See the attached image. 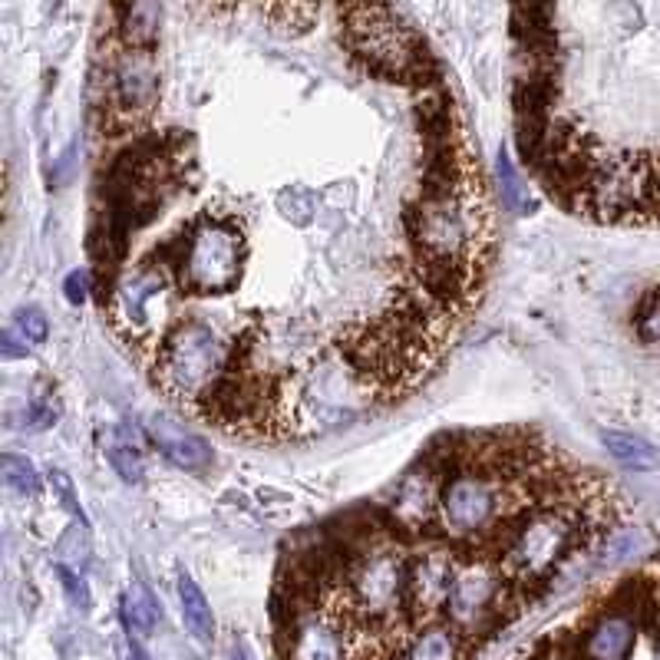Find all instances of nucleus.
<instances>
[{
    "instance_id": "9",
    "label": "nucleus",
    "mask_w": 660,
    "mask_h": 660,
    "mask_svg": "<svg viewBox=\"0 0 660 660\" xmlns=\"http://www.w3.org/2000/svg\"><path fill=\"white\" fill-rule=\"evenodd\" d=\"M469 637L449 621H429L410 631L396 660H462Z\"/></svg>"
},
{
    "instance_id": "15",
    "label": "nucleus",
    "mask_w": 660,
    "mask_h": 660,
    "mask_svg": "<svg viewBox=\"0 0 660 660\" xmlns=\"http://www.w3.org/2000/svg\"><path fill=\"white\" fill-rule=\"evenodd\" d=\"M499 185H502V205L515 215H528L535 212L528 189L522 185V175L515 172V162L509 152H499Z\"/></svg>"
},
{
    "instance_id": "2",
    "label": "nucleus",
    "mask_w": 660,
    "mask_h": 660,
    "mask_svg": "<svg viewBox=\"0 0 660 660\" xmlns=\"http://www.w3.org/2000/svg\"><path fill=\"white\" fill-rule=\"evenodd\" d=\"M340 24H344L347 53L373 76H387L416 90L436 80V63L426 43L410 27H403L387 4L340 0Z\"/></svg>"
},
{
    "instance_id": "3",
    "label": "nucleus",
    "mask_w": 660,
    "mask_h": 660,
    "mask_svg": "<svg viewBox=\"0 0 660 660\" xmlns=\"http://www.w3.org/2000/svg\"><path fill=\"white\" fill-rule=\"evenodd\" d=\"M291 614L281 627L284 660H357V624L321 594L288 598Z\"/></svg>"
},
{
    "instance_id": "7",
    "label": "nucleus",
    "mask_w": 660,
    "mask_h": 660,
    "mask_svg": "<svg viewBox=\"0 0 660 660\" xmlns=\"http://www.w3.org/2000/svg\"><path fill=\"white\" fill-rule=\"evenodd\" d=\"M637 641V621L627 611H608L591 624L581 644L585 660H627Z\"/></svg>"
},
{
    "instance_id": "19",
    "label": "nucleus",
    "mask_w": 660,
    "mask_h": 660,
    "mask_svg": "<svg viewBox=\"0 0 660 660\" xmlns=\"http://www.w3.org/2000/svg\"><path fill=\"white\" fill-rule=\"evenodd\" d=\"M57 578H60V585H63V591H66V598H70V604L76 611H90V588H86V581L76 575V571L70 568V565H57Z\"/></svg>"
},
{
    "instance_id": "4",
    "label": "nucleus",
    "mask_w": 660,
    "mask_h": 660,
    "mask_svg": "<svg viewBox=\"0 0 660 660\" xmlns=\"http://www.w3.org/2000/svg\"><path fill=\"white\" fill-rule=\"evenodd\" d=\"M519 594L522 591L512 585L509 575H505L502 565L492 555L466 558L459 561L443 618L449 624H456L466 637L486 634L499 621L509 618V614H515V598Z\"/></svg>"
},
{
    "instance_id": "12",
    "label": "nucleus",
    "mask_w": 660,
    "mask_h": 660,
    "mask_svg": "<svg viewBox=\"0 0 660 660\" xmlns=\"http://www.w3.org/2000/svg\"><path fill=\"white\" fill-rule=\"evenodd\" d=\"M651 552V538L641 528H611L601 542V565L618 568V565H631V561L644 558Z\"/></svg>"
},
{
    "instance_id": "1",
    "label": "nucleus",
    "mask_w": 660,
    "mask_h": 660,
    "mask_svg": "<svg viewBox=\"0 0 660 660\" xmlns=\"http://www.w3.org/2000/svg\"><path fill=\"white\" fill-rule=\"evenodd\" d=\"M165 274L169 288L185 297H225L238 288L248 264L245 231L231 222H215L212 215H198L192 225L179 228L169 241L142 255Z\"/></svg>"
},
{
    "instance_id": "24",
    "label": "nucleus",
    "mask_w": 660,
    "mask_h": 660,
    "mask_svg": "<svg viewBox=\"0 0 660 660\" xmlns=\"http://www.w3.org/2000/svg\"><path fill=\"white\" fill-rule=\"evenodd\" d=\"M50 423H57V410H53V406L33 403L30 410H27V420H24L27 429H43V426H50Z\"/></svg>"
},
{
    "instance_id": "22",
    "label": "nucleus",
    "mask_w": 660,
    "mask_h": 660,
    "mask_svg": "<svg viewBox=\"0 0 660 660\" xmlns=\"http://www.w3.org/2000/svg\"><path fill=\"white\" fill-rule=\"evenodd\" d=\"M30 340L20 334L17 327H10V330H4V334H0V357L4 360H24L27 354H30Z\"/></svg>"
},
{
    "instance_id": "16",
    "label": "nucleus",
    "mask_w": 660,
    "mask_h": 660,
    "mask_svg": "<svg viewBox=\"0 0 660 660\" xmlns=\"http://www.w3.org/2000/svg\"><path fill=\"white\" fill-rule=\"evenodd\" d=\"M0 476H4V486L17 495H37L40 492L37 466L20 453H4V459H0Z\"/></svg>"
},
{
    "instance_id": "6",
    "label": "nucleus",
    "mask_w": 660,
    "mask_h": 660,
    "mask_svg": "<svg viewBox=\"0 0 660 660\" xmlns=\"http://www.w3.org/2000/svg\"><path fill=\"white\" fill-rule=\"evenodd\" d=\"M146 433L152 439V446H156L175 469L202 472V469L212 466V459H215L212 446H208L202 436L189 433L185 426L172 423L169 416H149Z\"/></svg>"
},
{
    "instance_id": "23",
    "label": "nucleus",
    "mask_w": 660,
    "mask_h": 660,
    "mask_svg": "<svg viewBox=\"0 0 660 660\" xmlns=\"http://www.w3.org/2000/svg\"><path fill=\"white\" fill-rule=\"evenodd\" d=\"M63 294L73 307H80L86 297H90V274L86 271H70L63 281Z\"/></svg>"
},
{
    "instance_id": "5",
    "label": "nucleus",
    "mask_w": 660,
    "mask_h": 660,
    "mask_svg": "<svg viewBox=\"0 0 660 660\" xmlns=\"http://www.w3.org/2000/svg\"><path fill=\"white\" fill-rule=\"evenodd\" d=\"M459 558L453 555V545L429 542L420 545L410 555V621L423 627L429 621H439L446 614L449 588L456 581Z\"/></svg>"
},
{
    "instance_id": "11",
    "label": "nucleus",
    "mask_w": 660,
    "mask_h": 660,
    "mask_svg": "<svg viewBox=\"0 0 660 660\" xmlns=\"http://www.w3.org/2000/svg\"><path fill=\"white\" fill-rule=\"evenodd\" d=\"M179 601H182V621L189 627V634L195 641L208 644L215 637V614H212V604L205 598V591L198 588L189 575L179 578Z\"/></svg>"
},
{
    "instance_id": "21",
    "label": "nucleus",
    "mask_w": 660,
    "mask_h": 660,
    "mask_svg": "<svg viewBox=\"0 0 660 660\" xmlns=\"http://www.w3.org/2000/svg\"><path fill=\"white\" fill-rule=\"evenodd\" d=\"M47 479H50L53 492H57V499L73 512V519L80 522V525H86V515H83V509H80V502H76V489H73L70 476H66V472H60V469H50Z\"/></svg>"
},
{
    "instance_id": "17",
    "label": "nucleus",
    "mask_w": 660,
    "mask_h": 660,
    "mask_svg": "<svg viewBox=\"0 0 660 660\" xmlns=\"http://www.w3.org/2000/svg\"><path fill=\"white\" fill-rule=\"evenodd\" d=\"M634 334L641 344H660V284H654L634 311Z\"/></svg>"
},
{
    "instance_id": "10",
    "label": "nucleus",
    "mask_w": 660,
    "mask_h": 660,
    "mask_svg": "<svg viewBox=\"0 0 660 660\" xmlns=\"http://www.w3.org/2000/svg\"><path fill=\"white\" fill-rule=\"evenodd\" d=\"M601 443L614 459L621 462V466L634 469V472H654L660 466V449L641 436L624 433V429H604Z\"/></svg>"
},
{
    "instance_id": "14",
    "label": "nucleus",
    "mask_w": 660,
    "mask_h": 660,
    "mask_svg": "<svg viewBox=\"0 0 660 660\" xmlns=\"http://www.w3.org/2000/svg\"><path fill=\"white\" fill-rule=\"evenodd\" d=\"M278 215L288 222L291 228H307L317 218V202L314 195L301 189V185H288V189L278 192Z\"/></svg>"
},
{
    "instance_id": "25",
    "label": "nucleus",
    "mask_w": 660,
    "mask_h": 660,
    "mask_svg": "<svg viewBox=\"0 0 660 660\" xmlns=\"http://www.w3.org/2000/svg\"><path fill=\"white\" fill-rule=\"evenodd\" d=\"M228 660H255V654H251V651H248V647H245V644H235V647H231V654H228Z\"/></svg>"
},
{
    "instance_id": "20",
    "label": "nucleus",
    "mask_w": 660,
    "mask_h": 660,
    "mask_svg": "<svg viewBox=\"0 0 660 660\" xmlns=\"http://www.w3.org/2000/svg\"><path fill=\"white\" fill-rule=\"evenodd\" d=\"M14 327L30 340V344H43V340H47V334H50L47 317H43L37 307H24V311L14 317Z\"/></svg>"
},
{
    "instance_id": "13",
    "label": "nucleus",
    "mask_w": 660,
    "mask_h": 660,
    "mask_svg": "<svg viewBox=\"0 0 660 660\" xmlns=\"http://www.w3.org/2000/svg\"><path fill=\"white\" fill-rule=\"evenodd\" d=\"M123 618H126V627L132 637H139V641H146V637L156 631L159 624V604L156 598L149 594L146 585H139V581H132L126 598H123Z\"/></svg>"
},
{
    "instance_id": "8",
    "label": "nucleus",
    "mask_w": 660,
    "mask_h": 660,
    "mask_svg": "<svg viewBox=\"0 0 660 660\" xmlns=\"http://www.w3.org/2000/svg\"><path fill=\"white\" fill-rule=\"evenodd\" d=\"M116 43L129 50H156L162 33V0H113Z\"/></svg>"
},
{
    "instance_id": "18",
    "label": "nucleus",
    "mask_w": 660,
    "mask_h": 660,
    "mask_svg": "<svg viewBox=\"0 0 660 660\" xmlns=\"http://www.w3.org/2000/svg\"><path fill=\"white\" fill-rule=\"evenodd\" d=\"M106 456H109V466H113V472L126 482V486H139L142 476H146V469H142V456L132 449V443H116V439H109Z\"/></svg>"
}]
</instances>
